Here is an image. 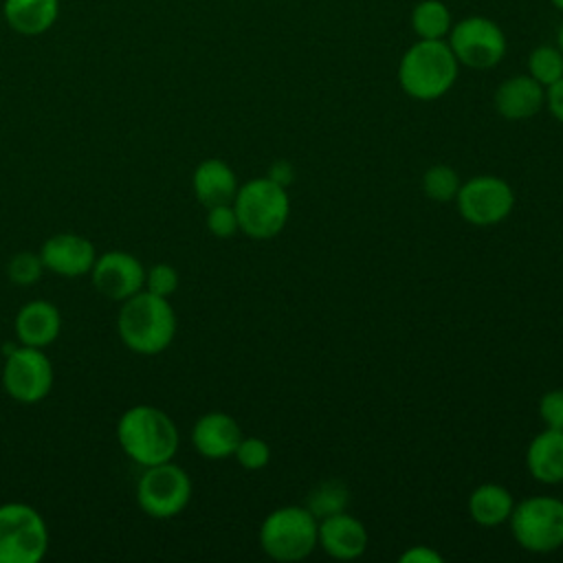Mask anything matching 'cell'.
I'll use <instances>...</instances> for the list:
<instances>
[{"instance_id":"5b68a950","label":"cell","mask_w":563,"mask_h":563,"mask_svg":"<svg viewBox=\"0 0 563 563\" xmlns=\"http://www.w3.org/2000/svg\"><path fill=\"white\" fill-rule=\"evenodd\" d=\"M319 519L306 506H282L268 512L260 526V545L279 563H295L317 548Z\"/></svg>"},{"instance_id":"8fae6325","label":"cell","mask_w":563,"mask_h":563,"mask_svg":"<svg viewBox=\"0 0 563 563\" xmlns=\"http://www.w3.org/2000/svg\"><path fill=\"white\" fill-rule=\"evenodd\" d=\"M457 213L473 227H493L506 220L515 207L512 187L493 174H477L460 185Z\"/></svg>"},{"instance_id":"ffe728a7","label":"cell","mask_w":563,"mask_h":563,"mask_svg":"<svg viewBox=\"0 0 563 563\" xmlns=\"http://www.w3.org/2000/svg\"><path fill=\"white\" fill-rule=\"evenodd\" d=\"M2 18L18 35H44L59 18V0H2Z\"/></svg>"},{"instance_id":"9a60e30c","label":"cell","mask_w":563,"mask_h":563,"mask_svg":"<svg viewBox=\"0 0 563 563\" xmlns=\"http://www.w3.org/2000/svg\"><path fill=\"white\" fill-rule=\"evenodd\" d=\"M242 440L238 420L224 411L202 413L191 429L194 449L207 460L231 457Z\"/></svg>"},{"instance_id":"f1b7e54d","label":"cell","mask_w":563,"mask_h":563,"mask_svg":"<svg viewBox=\"0 0 563 563\" xmlns=\"http://www.w3.org/2000/svg\"><path fill=\"white\" fill-rule=\"evenodd\" d=\"M207 229L211 235L220 238V240H227V238H233L238 231H240V224H238V216H235V209H233V202H227V205H213L207 209Z\"/></svg>"},{"instance_id":"7c38bea8","label":"cell","mask_w":563,"mask_h":563,"mask_svg":"<svg viewBox=\"0 0 563 563\" xmlns=\"http://www.w3.org/2000/svg\"><path fill=\"white\" fill-rule=\"evenodd\" d=\"M88 275L97 292L112 301H125L145 286V266L139 257L125 251H106L103 255H97Z\"/></svg>"},{"instance_id":"4316f807","label":"cell","mask_w":563,"mask_h":563,"mask_svg":"<svg viewBox=\"0 0 563 563\" xmlns=\"http://www.w3.org/2000/svg\"><path fill=\"white\" fill-rule=\"evenodd\" d=\"M233 457L238 460V464L246 471H260L264 468L268 462H271V446L268 442H264L262 438H255V435H249L240 440Z\"/></svg>"},{"instance_id":"277c9868","label":"cell","mask_w":563,"mask_h":563,"mask_svg":"<svg viewBox=\"0 0 563 563\" xmlns=\"http://www.w3.org/2000/svg\"><path fill=\"white\" fill-rule=\"evenodd\" d=\"M233 209L244 235L253 240H271L284 231L290 218V198L286 187L262 176L238 187Z\"/></svg>"},{"instance_id":"5bb4252c","label":"cell","mask_w":563,"mask_h":563,"mask_svg":"<svg viewBox=\"0 0 563 563\" xmlns=\"http://www.w3.org/2000/svg\"><path fill=\"white\" fill-rule=\"evenodd\" d=\"M317 545L336 561H352L367 550V530L361 519L343 510L319 519Z\"/></svg>"},{"instance_id":"83f0119b","label":"cell","mask_w":563,"mask_h":563,"mask_svg":"<svg viewBox=\"0 0 563 563\" xmlns=\"http://www.w3.org/2000/svg\"><path fill=\"white\" fill-rule=\"evenodd\" d=\"M178 271L167 264V262H158V264H152L150 268H145V290L147 292H154L158 297H172L178 288Z\"/></svg>"},{"instance_id":"cb8c5ba5","label":"cell","mask_w":563,"mask_h":563,"mask_svg":"<svg viewBox=\"0 0 563 563\" xmlns=\"http://www.w3.org/2000/svg\"><path fill=\"white\" fill-rule=\"evenodd\" d=\"M528 75L543 88L563 77V53L556 44H539L528 55Z\"/></svg>"},{"instance_id":"2e32d148","label":"cell","mask_w":563,"mask_h":563,"mask_svg":"<svg viewBox=\"0 0 563 563\" xmlns=\"http://www.w3.org/2000/svg\"><path fill=\"white\" fill-rule=\"evenodd\" d=\"M493 106L501 119H508V121L532 119L545 108V88L537 79H532L528 73L512 75L497 86L493 95Z\"/></svg>"},{"instance_id":"603a6c76","label":"cell","mask_w":563,"mask_h":563,"mask_svg":"<svg viewBox=\"0 0 563 563\" xmlns=\"http://www.w3.org/2000/svg\"><path fill=\"white\" fill-rule=\"evenodd\" d=\"M350 504V490L343 482L339 479H325L321 484H317L308 497H306V508L317 517V519H323V517H330V515H336V512H343Z\"/></svg>"},{"instance_id":"44dd1931","label":"cell","mask_w":563,"mask_h":563,"mask_svg":"<svg viewBox=\"0 0 563 563\" xmlns=\"http://www.w3.org/2000/svg\"><path fill=\"white\" fill-rule=\"evenodd\" d=\"M466 506H468V515L475 523H479L484 528H497L508 521V517L515 508V499L506 486L488 482V484H479L477 488H473Z\"/></svg>"},{"instance_id":"6da1fadb","label":"cell","mask_w":563,"mask_h":563,"mask_svg":"<svg viewBox=\"0 0 563 563\" xmlns=\"http://www.w3.org/2000/svg\"><path fill=\"white\" fill-rule=\"evenodd\" d=\"M176 312L167 297L147 292L145 288L121 301L117 314V334L121 343L141 356L165 352L176 336Z\"/></svg>"},{"instance_id":"e575fe53","label":"cell","mask_w":563,"mask_h":563,"mask_svg":"<svg viewBox=\"0 0 563 563\" xmlns=\"http://www.w3.org/2000/svg\"><path fill=\"white\" fill-rule=\"evenodd\" d=\"M550 4L563 13V0H550Z\"/></svg>"},{"instance_id":"d4e9b609","label":"cell","mask_w":563,"mask_h":563,"mask_svg":"<svg viewBox=\"0 0 563 563\" xmlns=\"http://www.w3.org/2000/svg\"><path fill=\"white\" fill-rule=\"evenodd\" d=\"M460 176L449 165H433L422 174V191L435 202H451L460 189Z\"/></svg>"},{"instance_id":"4fadbf2b","label":"cell","mask_w":563,"mask_h":563,"mask_svg":"<svg viewBox=\"0 0 563 563\" xmlns=\"http://www.w3.org/2000/svg\"><path fill=\"white\" fill-rule=\"evenodd\" d=\"M44 271L59 277H84L90 273L97 251L95 244L79 233H55L40 246Z\"/></svg>"},{"instance_id":"8992f818","label":"cell","mask_w":563,"mask_h":563,"mask_svg":"<svg viewBox=\"0 0 563 563\" xmlns=\"http://www.w3.org/2000/svg\"><path fill=\"white\" fill-rule=\"evenodd\" d=\"M510 534L517 545L532 554H548L563 545V499L534 495L515 504Z\"/></svg>"},{"instance_id":"e0dca14e","label":"cell","mask_w":563,"mask_h":563,"mask_svg":"<svg viewBox=\"0 0 563 563\" xmlns=\"http://www.w3.org/2000/svg\"><path fill=\"white\" fill-rule=\"evenodd\" d=\"M13 330L20 345L44 350L57 341L62 332V314L55 303L46 299H33L18 310Z\"/></svg>"},{"instance_id":"4dcf8cb0","label":"cell","mask_w":563,"mask_h":563,"mask_svg":"<svg viewBox=\"0 0 563 563\" xmlns=\"http://www.w3.org/2000/svg\"><path fill=\"white\" fill-rule=\"evenodd\" d=\"M400 563H442V554L429 545H411L407 548L400 556H398Z\"/></svg>"},{"instance_id":"7a4b0ae2","label":"cell","mask_w":563,"mask_h":563,"mask_svg":"<svg viewBox=\"0 0 563 563\" xmlns=\"http://www.w3.org/2000/svg\"><path fill=\"white\" fill-rule=\"evenodd\" d=\"M121 451L139 466H154L174 460L180 435L176 422L154 405H132L117 422Z\"/></svg>"},{"instance_id":"52a82bcc","label":"cell","mask_w":563,"mask_h":563,"mask_svg":"<svg viewBox=\"0 0 563 563\" xmlns=\"http://www.w3.org/2000/svg\"><path fill=\"white\" fill-rule=\"evenodd\" d=\"M48 526L24 501L0 504V563H40L48 552Z\"/></svg>"},{"instance_id":"7402d4cb","label":"cell","mask_w":563,"mask_h":563,"mask_svg":"<svg viewBox=\"0 0 563 563\" xmlns=\"http://www.w3.org/2000/svg\"><path fill=\"white\" fill-rule=\"evenodd\" d=\"M409 24L418 40H446L453 26V15L442 0H420L411 9Z\"/></svg>"},{"instance_id":"ba28073f","label":"cell","mask_w":563,"mask_h":563,"mask_svg":"<svg viewBox=\"0 0 563 563\" xmlns=\"http://www.w3.org/2000/svg\"><path fill=\"white\" fill-rule=\"evenodd\" d=\"M191 493L189 473L169 460L145 466L136 484V504L152 519H172L189 506Z\"/></svg>"},{"instance_id":"484cf974","label":"cell","mask_w":563,"mask_h":563,"mask_svg":"<svg viewBox=\"0 0 563 563\" xmlns=\"http://www.w3.org/2000/svg\"><path fill=\"white\" fill-rule=\"evenodd\" d=\"M44 275V264L40 253L20 251L7 264V277L15 286H33Z\"/></svg>"},{"instance_id":"f546056e","label":"cell","mask_w":563,"mask_h":563,"mask_svg":"<svg viewBox=\"0 0 563 563\" xmlns=\"http://www.w3.org/2000/svg\"><path fill=\"white\" fill-rule=\"evenodd\" d=\"M539 416L545 427L563 431V389H550L541 396Z\"/></svg>"},{"instance_id":"1f68e13d","label":"cell","mask_w":563,"mask_h":563,"mask_svg":"<svg viewBox=\"0 0 563 563\" xmlns=\"http://www.w3.org/2000/svg\"><path fill=\"white\" fill-rule=\"evenodd\" d=\"M545 108L559 123H563V77L545 88Z\"/></svg>"},{"instance_id":"30bf717a","label":"cell","mask_w":563,"mask_h":563,"mask_svg":"<svg viewBox=\"0 0 563 563\" xmlns=\"http://www.w3.org/2000/svg\"><path fill=\"white\" fill-rule=\"evenodd\" d=\"M53 380V363L42 347L15 345L7 352L2 387L13 400L22 405H35L51 394Z\"/></svg>"},{"instance_id":"d6a6232c","label":"cell","mask_w":563,"mask_h":563,"mask_svg":"<svg viewBox=\"0 0 563 563\" xmlns=\"http://www.w3.org/2000/svg\"><path fill=\"white\" fill-rule=\"evenodd\" d=\"M266 176H268L273 183H277V185H282V187H288V185L295 180V167H292L288 161H275V163L268 167Z\"/></svg>"},{"instance_id":"836d02e7","label":"cell","mask_w":563,"mask_h":563,"mask_svg":"<svg viewBox=\"0 0 563 563\" xmlns=\"http://www.w3.org/2000/svg\"><path fill=\"white\" fill-rule=\"evenodd\" d=\"M556 46H559V51L563 53V22H561V26H559V31H556Z\"/></svg>"},{"instance_id":"d6986e66","label":"cell","mask_w":563,"mask_h":563,"mask_svg":"<svg viewBox=\"0 0 563 563\" xmlns=\"http://www.w3.org/2000/svg\"><path fill=\"white\" fill-rule=\"evenodd\" d=\"M526 468L541 484H563V431L545 427L526 449Z\"/></svg>"},{"instance_id":"ac0fdd59","label":"cell","mask_w":563,"mask_h":563,"mask_svg":"<svg viewBox=\"0 0 563 563\" xmlns=\"http://www.w3.org/2000/svg\"><path fill=\"white\" fill-rule=\"evenodd\" d=\"M238 176L222 158H207L191 174V189L202 207L233 202L238 194Z\"/></svg>"},{"instance_id":"9c48e42d","label":"cell","mask_w":563,"mask_h":563,"mask_svg":"<svg viewBox=\"0 0 563 563\" xmlns=\"http://www.w3.org/2000/svg\"><path fill=\"white\" fill-rule=\"evenodd\" d=\"M446 42L457 64L471 70L495 68L508 51L504 29L486 15H468L453 22Z\"/></svg>"},{"instance_id":"3957f363","label":"cell","mask_w":563,"mask_h":563,"mask_svg":"<svg viewBox=\"0 0 563 563\" xmlns=\"http://www.w3.org/2000/svg\"><path fill=\"white\" fill-rule=\"evenodd\" d=\"M460 64L446 40H416L398 62V84L416 101H435L457 81Z\"/></svg>"}]
</instances>
